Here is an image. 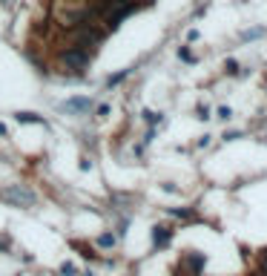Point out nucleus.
<instances>
[{
    "label": "nucleus",
    "instance_id": "9",
    "mask_svg": "<svg viewBox=\"0 0 267 276\" xmlns=\"http://www.w3.org/2000/svg\"><path fill=\"white\" fill-rule=\"evenodd\" d=\"M72 248H75V250H80V253H83L86 259H98V253H92V250H89L86 245H83V242H72Z\"/></svg>",
    "mask_w": 267,
    "mask_h": 276
},
{
    "label": "nucleus",
    "instance_id": "13",
    "mask_svg": "<svg viewBox=\"0 0 267 276\" xmlns=\"http://www.w3.org/2000/svg\"><path fill=\"white\" fill-rule=\"evenodd\" d=\"M227 72H230V75H236V72H239V63H236V61H227Z\"/></svg>",
    "mask_w": 267,
    "mask_h": 276
},
{
    "label": "nucleus",
    "instance_id": "7",
    "mask_svg": "<svg viewBox=\"0 0 267 276\" xmlns=\"http://www.w3.org/2000/svg\"><path fill=\"white\" fill-rule=\"evenodd\" d=\"M129 78V69H121V72H115V75H109L107 78V87H118L121 81H126Z\"/></svg>",
    "mask_w": 267,
    "mask_h": 276
},
{
    "label": "nucleus",
    "instance_id": "12",
    "mask_svg": "<svg viewBox=\"0 0 267 276\" xmlns=\"http://www.w3.org/2000/svg\"><path fill=\"white\" fill-rule=\"evenodd\" d=\"M61 273L63 276H75V265H72V262H63V265H61Z\"/></svg>",
    "mask_w": 267,
    "mask_h": 276
},
{
    "label": "nucleus",
    "instance_id": "2",
    "mask_svg": "<svg viewBox=\"0 0 267 276\" xmlns=\"http://www.w3.org/2000/svg\"><path fill=\"white\" fill-rule=\"evenodd\" d=\"M0 199L12 207H35L37 205V193L26 184H12V187L0 190Z\"/></svg>",
    "mask_w": 267,
    "mask_h": 276
},
{
    "label": "nucleus",
    "instance_id": "16",
    "mask_svg": "<svg viewBox=\"0 0 267 276\" xmlns=\"http://www.w3.org/2000/svg\"><path fill=\"white\" fill-rule=\"evenodd\" d=\"M261 270H264V273H267V253H264V256H261Z\"/></svg>",
    "mask_w": 267,
    "mask_h": 276
},
{
    "label": "nucleus",
    "instance_id": "10",
    "mask_svg": "<svg viewBox=\"0 0 267 276\" xmlns=\"http://www.w3.org/2000/svg\"><path fill=\"white\" fill-rule=\"evenodd\" d=\"M98 245H101V248H112V245H115V236H112V233H101Z\"/></svg>",
    "mask_w": 267,
    "mask_h": 276
},
{
    "label": "nucleus",
    "instance_id": "4",
    "mask_svg": "<svg viewBox=\"0 0 267 276\" xmlns=\"http://www.w3.org/2000/svg\"><path fill=\"white\" fill-rule=\"evenodd\" d=\"M207 259L201 256V253H184V259H181V267H190V276H198L201 273V267H204Z\"/></svg>",
    "mask_w": 267,
    "mask_h": 276
},
{
    "label": "nucleus",
    "instance_id": "14",
    "mask_svg": "<svg viewBox=\"0 0 267 276\" xmlns=\"http://www.w3.org/2000/svg\"><path fill=\"white\" fill-rule=\"evenodd\" d=\"M230 115H233V112H230V107H221V109H218V118H224V121H227Z\"/></svg>",
    "mask_w": 267,
    "mask_h": 276
},
{
    "label": "nucleus",
    "instance_id": "15",
    "mask_svg": "<svg viewBox=\"0 0 267 276\" xmlns=\"http://www.w3.org/2000/svg\"><path fill=\"white\" fill-rule=\"evenodd\" d=\"M98 115H109V104H101V107H98Z\"/></svg>",
    "mask_w": 267,
    "mask_h": 276
},
{
    "label": "nucleus",
    "instance_id": "3",
    "mask_svg": "<svg viewBox=\"0 0 267 276\" xmlns=\"http://www.w3.org/2000/svg\"><path fill=\"white\" fill-rule=\"evenodd\" d=\"M61 109L63 112H72V115H83V112L92 109V98H78V95H75V98H69Z\"/></svg>",
    "mask_w": 267,
    "mask_h": 276
},
{
    "label": "nucleus",
    "instance_id": "6",
    "mask_svg": "<svg viewBox=\"0 0 267 276\" xmlns=\"http://www.w3.org/2000/svg\"><path fill=\"white\" fill-rule=\"evenodd\" d=\"M20 121V124H46L43 118L37 115V112H18V115H15Z\"/></svg>",
    "mask_w": 267,
    "mask_h": 276
},
{
    "label": "nucleus",
    "instance_id": "18",
    "mask_svg": "<svg viewBox=\"0 0 267 276\" xmlns=\"http://www.w3.org/2000/svg\"><path fill=\"white\" fill-rule=\"evenodd\" d=\"M83 276H95V273H92V270H86V273H83Z\"/></svg>",
    "mask_w": 267,
    "mask_h": 276
},
{
    "label": "nucleus",
    "instance_id": "1",
    "mask_svg": "<svg viewBox=\"0 0 267 276\" xmlns=\"http://www.w3.org/2000/svg\"><path fill=\"white\" fill-rule=\"evenodd\" d=\"M61 63H63V69L83 75V72H86V66L92 63V52H86V49H80V46L69 44L66 49H61Z\"/></svg>",
    "mask_w": 267,
    "mask_h": 276
},
{
    "label": "nucleus",
    "instance_id": "8",
    "mask_svg": "<svg viewBox=\"0 0 267 276\" xmlns=\"http://www.w3.org/2000/svg\"><path fill=\"white\" fill-rule=\"evenodd\" d=\"M141 115H144V121H147V124H150V127L161 124V112H152V109H144Z\"/></svg>",
    "mask_w": 267,
    "mask_h": 276
},
{
    "label": "nucleus",
    "instance_id": "17",
    "mask_svg": "<svg viewBox=\"0 0 267 276\" xmlns=\"http://www.w3.org/2000/svg\"><path fill=\"white\" fill-rule=\"evenodd\" d=\"M0 135H6V124H0Z\"/></svg>",
    "mask_w": 267,
    "mask_h": 276
},
{
    "label": "nucleus",
    "instance_id": "5",
    "mask_svg": "<svg viewBox=\"0 0 267 276\" xmlns=\"http://www.w3.org/2000/svg\"><path fill=\"white\" fill-rule=\"evenodd\" d=\"M169 239H172V227H167V224L152 227V245H155V248H167Z\"/></svg>",
    "mask_w": 267,
    "mask_h": 276
},
{
    "label": "nucleus",
    "instance_id": "11",
    "mask_svg": "<svg viewBox=\"0 0 267 276\" xmlns=\"http://www.w3.org/2000/svg\"><path fill=\"white\" fill-rule=\"evenodd\" d=\"M178 58H181V61H187V63H193V61H196V58L190 55V49H187V46H181V49H178Z\"/></svg>",
    "mask_w": 267,
    "mask_h": 276
}]
</instances>
